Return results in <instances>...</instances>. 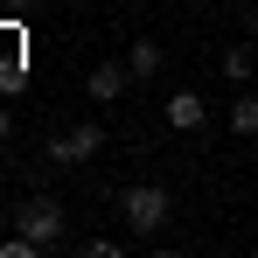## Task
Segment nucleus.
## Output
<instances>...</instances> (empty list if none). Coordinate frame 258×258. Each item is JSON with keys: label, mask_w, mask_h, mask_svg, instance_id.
<instances>
[{"label": "nucleus", "mask_w": 258, "mask_h": 258, "mask_svg": "<svg viewBox=\"0 0 258 258\" xmlns=\"http://www.w3.org/2000/svg\"><path fill=\"white\" fill-rule=\"evenodd\" d=\"M119 216H126V230H133V237H161V230H168V216H174V203H168V188L133 181L126 196H119Z\"/></svg>", "instance_id": "nucleus-1"}, {"label": "nucleus", "mask_w": 258, "mask_h": 258, "mask_svg": "<svg viewBox=\"0 0 258 258\" xmlns=\"http://www.w3.org/2000/svg\"><path fill=\"white\" fill-rule=\"evenodd\" d=\"M14 230H21V237H28V244H63V210H56V203H49V196H28V203H21V210H14Z\"/></svg>", "instance_id": "nucleus-2"}, {"label": "nucleus", "mask_w": 258, "mask_h": 258, "mask_svg": "<svg viewBox=\"0 0 258 258\" xmlns=\"http://www.w3.org/2000/svg\"><path fill=\"white\" fill-rule=\"evenodd\" d=\"M98 147H105V126H98V119H84V126H70V133H49V161H56V168H77Z\"/></svg>", "instance_id": "nucleus-3"}, {"label": "nucleus", "mask_w": 258, "mask_h": 258, "mask_svg": "<svg viewBox=\"0 0 258 258\" xmlns=\"http://www.w3.org/2000/svg\"><path fill=\"white\" fill-rule=\"evenodd\" d=\"M203 119H210V105L196 91H168V126L174 133H203Z\"/></svg>", "instance_id": "nucleus-4"}, {"label": "nucleus", "mask_w": 258, "mask_h": 258, "mask_svg": "<svg viewBox=\"0 0 258 258\" xmlns=\"http://www.w3.org/2000/svg\"><path fill=\"white\" fill-rule=\"evenodd\" d=\"M126 84H133V70H126V63H98V70L84 77L91 98H126Z\"/></svg>", "instance_id": "nucleus-5"}, {"label": "nucleus", "mask_w": 258, "mask_h": 258, "mask_svg": "<svg viewBox=\"0 0 258 258\" xmlns=\"http://www.w3.org/2000/svg\"><path fill=\"white\" fill-rule=\"evenodd\" d=\"M126 70H133V77H161V42H154V35H133Z\"/></svg>", "instance_id": "nucleus-6"}, {"label": "nucleus", "mask_w": 258, "mask_h": 258, "mask_svg": "<svg viewBox=\"0 0 258 258\" xmlns=\"http://www.w3.org/2000/svg\"><path fill=\"white\" fill-rule=\"evenodd\" d=\"M230 133H237V140H258V91L230 105Z\"/></svg>", "instance_id": "nucleus-7"}, {"label": "nucleus", "mask_w": 258, "mask_h": 258, "mask_svg": "<svg viewBox=\"0 0 258 258\" xmlns=\"http://www.w3.org/2000/svg\"><path fill=\"white\" fill-rule=\"evenodd\" d=\"M223 77H230V84H251V77H258L251 49H223Z\"/></svg>", "instance_id": "nucleus-8"}, {"label": "nucleus", "mask_w": 258, "mask_h": 258, "mask_svg": "<svg viewBox=\"0 0 258 258\" xmlns=\"http://www.w3.org/2000/svg\"><path fill=\"white\" fill-rule=\"evenodd\" d=\"M7 140H14V112L0 105V147H7Z\"/></svg>", "instance_id": "nucleus-9"}, {"label": "nucleus", "mask_w": 258, "mask_h": 258, "mask_svg": "<svg viewBox=\"0 0 258 258\" xmlns=\"http://www.w3.org/2000/svg\"><path fill=\"white\" fill-rule=\"evenodd\" d=\"M35 7H42V0H7V14H35Z\"/></svg>", "instance_id": "nucleus-10"}, {"label": "nucleus", "mask_w": 258, "mask_h": 258, "mask_svg": "<svg viewBox=\"0 0 258 258\" xmlns=\"http://www.w3.org/2000/svg\"><path fill=\"white\" fill-rule=\"evenodd\" d=\"M251 35H258V7H251Z\"/></svg>", "instance_id": "nucleus-11"}, {"label": "nucleus", "mask_w": 258, "mask_h": 258, "mask_svg": "<svg viewBox=\"0 0 258 258\" xmlns=\"http://www.w3.org/2000/svg\"><path fill=\"white\" fill-rule=\"evenodd\" d=\"M251 91H258V77H251Z\"/></svg>", "instance_id": "nucleus-12"}]
</instances>
